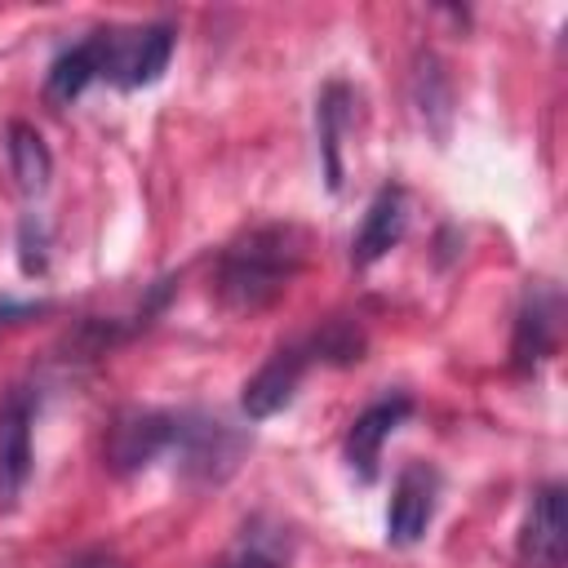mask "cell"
I'll return each mask as SVG.
<instances>
[{
  "mask_svg": "<svg viewBox=\"0 0 568 568\" xmlns=\"http://www.w3.org/2000/svg\"><path fill=\"white\" fill-rule=\"evenodd\" d=\"M302 262H306V235L297 226H288V222L253 226L222 253L217 297L240 315L262 311L288 288V280L302 271Z\"/></svg>",
  "mask_w": 568,
  "mask_h": 568,
  "instance_id": "1",
  "label": "cell"
},
{
  "mask_svg": "<svg viewBox=\"0 0 568 568\" xmlns=\"http://www.w3.org/2000/svg\"><path fill=\"white\" fill-rule=\"evenodd\" d=\"M169 448H178V462H182L186 475L226 479L240 466V457L248 448V435L226 426V422H217V417H186L182 413L178 426H173V444Z\"/></svg>",
  "mask_w": 568,
  "mask_h": 568,
  "instance_id": "2",
  "label": "cell"
},
{
  "mask_svg": "<svg viewBox=\"0 0 568 568\" xmlns=\"http://www.w3.org/2000/svg\"><path fill=\"white\" fill-rule=\"evenodd\" d=\"M169 58H173L169 22H151V27H133V31L106 27V80L111 84H120V89L155 84L164 75Z\"/></svg>",
  "mask_w": 568,
  "mask_h": 568,
  "instance_id": "3",
  "label": "cell"
},
{
  "mask_svg": "<svg viewBox=\"0 0 568 568\" xmlns=\"http://www.w3.org/2000/svg\"><path fill=\"white\" fill-rule=\"evenodd\" d=\"M31 422H36V390L9 386L0 395V510L18 506L31 479Z\"/></svg>",
  "mask_w": 568,
  "mask_h": 568,
  "instance_id": "4",
  "label": "cell"
},
{
  "mask_svg": "<svg viewBox=\"0 0 568 568\" xmlns=\"http://www.w3.org/2000/svg\"><path fill=\"white\" fill-rule=\"evenodd\" d=\"M173 426H178L173 413H160V408H124L111 422V430H106V466L115 475L142 470L146 462H155L173 444Z\"/></svg>",
  "mask_w": 568,
  "mask_h": 568,
  "instance_id": "5",
  "label": "cell"
},
{
  "mask_svg": "<svg viewBox=\"0 0 568 568\" xmlns=\"http://www.w3.org/2000/svg\"><path fill=\"white\" fill-rule=\"evenodd\" d=\"M311 359H315L311 337H306V342H288V346H280V351H275V355L244 382V395H240L244 413H248L253 422H262V417L288 408L293 395H297V386H302V377H306V368H311Z\"/></svg>",
  "mask_w": 568,
  "mask_h": 568,
  "instance_id": "6",
  "label": "cell"
},
{
  "mask_svg": "<svg viewBox=\"0 0 568 568\" xmlns=\"http://www.w3.org/2000/svg\"><path fill=\"white\" fill-rule=\"evenodd\" d=\"M564 555H568L564 484H541L528 501V515H524L519 564L524 568H564Z\"/></svg>",
  "mask_w": 568,
  "mask_h": 568,
  "instance_id": "7",
  "label": "cell"
},
{
  "mask_svg": "<svg viewBox=\"0 0 568 568\" xmlns=\"http://www.w3.org/2000/svg\"><path fill=\"white\" fill-rule=\"evenodd\" d=\"M435 501H439V470L426 462H408L395 475V497L386 510V537L390 546H413L426 537L430 519H435Z\"/></svg>",
  "mask_w": 568,
  "mask_h": 568,
  "instance_id": "8",
  "label": "cell"
},
{
  "mask_svg": "<svg viewBox=\"0 0 568 568\" xmlns=\"http://www.w3.org/2000/svg\"><path fill=\"white\" fill-rule=\"evenodd\" d=\"M555 328H559V293L546 284H532L515 315V342H510L515 373H532L555 351Z\"/></svg>",
  "mask_w": 568,
  "mask_h": 568,
  "instance_id": "9",
  "label": "cell"
},
{
  "mask_svg": "<svg viewBox=\"0 0 568 568\" xmlns=\"http://www.w3.org/2000/svg\"><path fill=\"white\" fill-rule=\"evenodd\" d=\"M408 413H413V399H408V395H390V399L368 404V408L351 422V430H346V462H351V470H355L364 484L377 479L382 444L395 435V426H399Z\"/></svg>",
  "mask_w": 568,
  "mask_h": 568,
  "instance_id": "10",
  "label": "cell"
},
{
  "mask_svg": "<svg viewBox=\"0 0 568 568\" xmlns=\"http://www.w3.org/2000/svg\"><path fill=\"white\" fill-rule=\"evenodd\" d=\"M93 80H106V31H93L84 36L80 44L62 49L49 67V80H44V98L53 106H67L75 102Z\"/></svg>",
  "mask_w": 568,
  "mask_h": 568,
  "instance_id": "11",
  "label": "cell"
},
{
  "mask_svg": "<svg viewBox=\"0 0 568 568\" xmlns=\"http://www.w3.org/2000/svg\"><path fill=\"white\" fill-rule=\"evenodd\" d=\"M404 226H408V200L399 186H382L364 213V226L351 244V262L355 266H373L377 257H386L399 240H404Z\"/></svg>",
  "mask_w": 568,
  "mask_h": 568,
  "instance_id": "12",
  "label": "cell"
},
{
  "mask_svg": "<svg viewBox=\"0 0 568 568\" xmlns=\"http://www.w3.org/2000/svg\"><path fill=\"white\" fill-rule=\"evenodd\" d=\"M9 173H13L22 195H40L49 186V173H53V155H49L44 138L22 120L9 124Z\"/></svg>",
  "mask_w": 568,
  "mask_h": 568,
  "instance_id": "13",
  "label": "cell"
},
{
  "mask_svg": "<svg viewBox=\"0 0 568 568\" xmlns=\"http://www.w3.org/2000/svg\"><path fill=\"white\" fill-rule=\"evenodd\" d=\"M351 124V89L346 84H328L320 93V142H324V173L328 186H342V138Z\"/></svg>",
  "mask_w": 568,
  "mask_h": 568,
  "instance_id": "14",
  "label": "cell"
},
{
  "mask_svg": "<svg viewBox=\"0 0 568 568\" xmlns=\"http://www.w3.org/2000/svg\"><path fill=\"white\" fill-rule=\"evenodd\" d=\"M280 564H284V550L280 546H271L262 532H244L240 550L222 568H280Z\"/></svg>",
  "mask_w": 568,
  "mask_h": 568,
  "instance_id": "15",
  "label": "cell"
},
{
  "mask_svg": "<svg viewBox=\"0 0 568 568\" xmlns=\"http://www.w3.org/2000/svg\"><path fill=\"white\" fill-rule=\"evenodd\" d=\"M67 568H124L111 550H84V555H75Z\"/></svg>",
  "mask_w": 568,
  "mask_h": 568,
  "instance_id": "16",
  "label": "cell"
}]
</instances>
